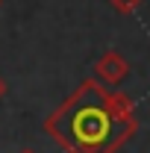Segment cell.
<instances>
[{"label":"cell","mask_w":150,"mask_h":153,"mask_svg":"<svg viewBox=\"0 0 150 153\" xmlns=\"http://www.w3.org/2000/svg\"><path fill=\"white\" fill-rule=\"evenodd\" d=\"M21 153H36V150H21Z\"/></svg>","instance_id":"5b68a950"},{"label":"cell","mask_w":150,"mask_h":153,"mask_svg":"<svg viewBox=\"0 0 150 153\" xmlns=\"http://www.w3.org/2000/svg\"><path fill=\"white\" fill-rule=\"evenodd\" d=\"M6 88H9V85H6V79H3V76H0V100H3V97H6Z\"/></svg>","instance_id":"277c9868"},{"label":"cell","mask_w":150,"mask_h":153,"mask_svg":"<svg viewBox=\"0 0 150 153\" xmlns=\"http://www.w3.org/2000/svg\"><path fill=\"white\" fill-rule=\"evenodd\" d=\"M44 130L68 153H115L138 130L135 103L121 88L94 76L79 82V88L44 121Z\"/></svg>","instance_id":"6da1fadb"},{"label":"cell","mask_w":150,"mask_h":153,"mask_svg":"<svg viewBox=\"0 0 150 153\" xmlns=\"http://www.w3.org/2000/svg\"><path fill=\"white\" fill-rule=\"evenodd\" d=\"M112 3L115 12H121V15H132V12H138V6H141V0H109Z\"/></svg>","instance_id":"3957f363"},{"label":"cell","mask_w":150,"mask_h":153,"mask_svg":"<svg viewBox=\"0 0 150 153\" xmlns=\"http://www.w3.org/2000/svg\"><path fill=\"white\" fill-rule=\"evenodd\" d=\"M94 74L100 82H106V85H118L124 76L130 74V62L121 56L118 50H106L103 56L94 62Z\"/></svg>","instance_id":"7a4b0ae2"}]
</instances>
